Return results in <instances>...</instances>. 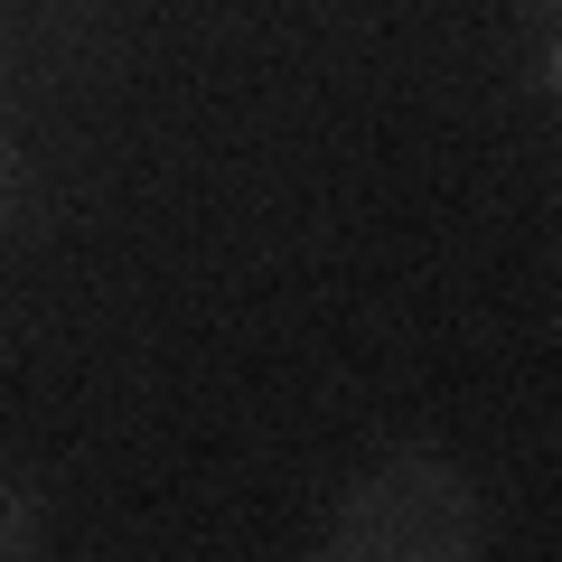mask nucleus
I'll return each instance as SVG.
<instances>
[]
</instances>
